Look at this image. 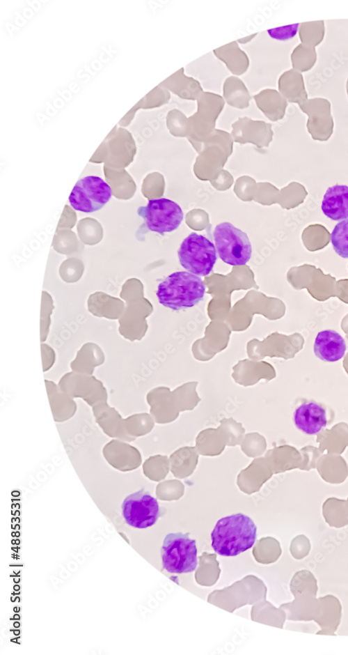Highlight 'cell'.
Instances as JSON below:
<instances>
[{
  "instance_id": "obj_1",
  "label": "cell",
  "mask_w": 348,
  "mask_h": 655,
  "mask_svg": "<svg viewBox=\"0 0 348 655\" xmlns=\"http://www.w3.org/2000/svg\"><path fill=\"white\" fill-rule=\"evenodd\" d=\"M257 538L253 521L242 513L220 518L212 533V547L219 555L234 557L250 549Z\"/></svg>"
},
{
  "instance_id": "obj_2",
  "label": "cell",
  "mask_w": 348,
  "mask_h": 655,
  "mask_svg": "<svg viewBox=\"0 0 348 655\" xmlns=\"http://www.w3.org/2000/svg\"><path fill=\"white\" fill-rule=\"evenodd\" d=\"M201 278L186 271L174 272L161 282L156 292L159 302L173 311L194 307L204 298Z\"/></svg>"
},
{
  "instance_id": "obj_3",
  "label": "cell",
  "mask_w": 348,
  "mask_h": 655,
  "mask_svg": "<svg viewBox=\"0 0 348 655\" xmlns=\"http://www.w3.org/2000/svg\"><path fill=\"white\" fill-rule=\"evenodd\" d=\"M161 556L162 567L168 573L193 572L198 564L196 541L188 533H168L164 539Z\"/></svg>"
},
{
  "instance_id": "obj_4",
  "label": "cell",
  "mask_w": 348,
  "mask_h": 655,
  "mask_svg": "<svg viewBox=\"0 0 348 655\" xmlns=\"http://www.w3.org/2000/svg\"><path fill=\"white\" fill-rule=\"evenodd\" d=\"M215 248L219 258L230 265H245L251 259L252 247L246 233L232 224L223 222L213 232Z\"/></svg>"
},
{
  "instance_id": "obj_5",
  "label": "cell",
  "mask_w": 348,
  "mask_h": 655,
  "mask_svg": "<svg viewBox=\"0 0 348 655\" xmlns=\"http://www.w3.org/2000/svg\"><path fill=\"white\" fill-rule=\"evenodd\" d=\"M177 255L181 265L198 276L209 275L217 260L214 245L196 232L190 233L182 240Z\"/></svg>"
},
{
  "instance_id": "obj_6",
  "label": "cell",
  "mask_w": 348,
  "mask_h": 655,
  "mask_svg": "<svg viewBox=\"0 0 348 655\" xmlns=\"http://www.w3.org/2000/svg\"><path fill=\"white\" fill-rule=\"evenodd\" d=\"M137 213L148 230L161 235L177 229L184 218L181 207L166 198L149 200L145 206L138 208Z\"/></svg>"
},
{
  "instance_id": "obj_7",
  "label": "cell",
  "mask_w": 348,
  "mask_h": 655,
  "mask_svg": "<svg viewBox=\"0 0 348 655\" xmlns=\"http://www.w3.org/2000/svg\"><path fill=\"white\" fill-rule=\"evenodd\" d=\"M111 195V187L102 178L88 176L76 183L68 199L75 210L90 213L103 208Z\"/></svg>"
},
{
  "instance_id": "obj_8",
  "label": "cell",
  "mask_w": 348,
  "mask_h": 655,
  "mask_svg": "<svg viewBox=\"0 0 348 655\" xmlns=\"http://www.w3.org/2000/svg\"><path fill=\"white\" fill-rule=\"evenodd\" d=\"M122 514L129 526L145 529L155 524L160 516V508L157 500L141 489L124 499Z\"/></svg>"
},
{
  "instance_id": "obj_9",
  "label": "cell",
  "mask_w": 348,
  "mask_h": 655,
  "mask_svg": "<svg viewBox=\"0 0 348 655\" xmlns=\"http://www.w3.org/2000/svg\"><path fill=\"white\" fill-rule=\"evenodd\" d=\"M301 110L307 114V126L315 138H326L333 125L331 102L326 98L308 99L299 105Z\"/></svg>"
},
{
  "instance_id": "obj_10",
  "label": "cell",
  "mask_w": 348,
  "mask_h": 655,
  "mask_svg": "<svg viewBox=\"0 0 348 655\" xmlns=\"http://www.w3.org/2000/svg\"><path fill=\"white\" fill-rule=\"evenodd\" d=\"M196 102V111L188 117L189 126L195 129L213 128L225 106L223 97L213 92L204 91Z\"/></svg>"
},
{
  "instance_id": "obj_11",
  "label": "cell",
  "mask_w": 348,
  "mask_h": 655,
  "mask_svg": "<svg viewBox=\"0 0 348 655\" xmlns=\"http://www.w3.org/2000/svg\"><path fill=\"white\" fill-rule=\"evenodd\" d=\"M296 427L307 435H315L327 424L325 409L315 401L306 402L297 407L293 415Z\"/></svg>"
},
{
  "instance_id": "obj_12",
  "label": "cell",
  "mask_w": 348,
  "mask_h": 655,
  "mask_svg": "<svg viewBox=\"0 0 348 655\" xmlns=\"http://www.w3.org/2000/svg\"><path fill=\"white\" fill-rule=\"evenodd\" d=\"M313 349L319 359L333 362L342 358L347 346L345 339L338 332L333 330H325L317 334Z\"/></svg>"
},
{
  "instance_id": "obj_13",
  "label": "cell",
  "mask_w": 348,
  "mask_h": 655,
  "mask_svg": "<svg viewBox=\"0 0 348 655\" xmlns=\"http://www.w3.org/2000/svg\"><path fill=\"white\" fill-rule=\"evenodd\" d=\"M159 85L183 100H197L204 93L200 82L186 75L184 68H180Z\"/></svg>"
},
{
  "instance_id": "obj_14",
  "label": "cell",
  "mask_w": 348,
  "mask_h": 655,
  "mask_svg": "<svg viewBox=\"0 0 348 655\" xmlns=\"http://www.w3.org/2000/svg\"><path fill=\"white\" fill-rule=\"evenodd\" d=\"M325 216L334 220L348 218V186L335 185L326 191L321 206Z\"/></svg>"
},
{
  "instance_id": "obj_15",
  "label": "cell",
  "mask_w": 348,
  "mask_h": 655,
  "mask_svg": "<svg viewBox=\"0 0 348 655\" xmlns=\"http://www.w3.org/2000/svg\"><path fill=\"white\" fill-rule=\"evenodd\" d=\"M320 612L314 620L321 630L317 635H335L342 618V606L340 600L332 594L319 597Z\"/></svg>"
},
{
  "instance_id": "obj_16",
  "label": "cell",
  "mask_w": 348,
  "mask_h": 655,
  "mask_svg": "<svg viewBox=\"0 0 348 655\" xmlns=\"http://www.w3.org/2000/svg\"><path fill=\"white\" fill-rule=\"evenodd\" d=\"M213 53L226 65L234 76L242 75L248 69L249 58L247 54L240 48L237 40L215 49Z\"/></svg>"
},
{
  "instance_id": "obj_17",
  "label": "cell",
  "mask_w": 348,
  "mask_h": 655,
  "mask_svg": "<svg viewBox=\"0 0 348 655\" xmlns=\"http://www.w3.org/2000/svg\"><path fill=\"white\" fill-rule=\"evenodd\" d=\"M257 107L273 121L282 119L287 107V100L274 88H264L253 95Z\"/></svg>"
},
{
  "instance_id": "obj_18",
  "label": "cell",
  "mask_w": 348,
  "mask_h": 655,
  "mask_svg": "<svg viewBox=\"0 0 348 655\" xmlns=\"http://www.w3.org/2000/svg\"><path fill=\"white\" fill-rule=\"evenodd\" d=\"M88 311L95 316L108 319H119L124 311V302L103 292H95L88 297Z\"/></svg>"
},
{
  "instance_id": "obj_19",
  "label": "cell",
  "mask_w": 348,
  "mask_h": 655,
  "mask_svg": "<svg viewBox=\"0 0 348 655\" xmlns=\"http://www.w3.org/2000/svg\"><path fill=\"white\" fill-rule=\"evenodd\" d=\"M278 88L280 93L289 102L299 105L308 99L303 75L293 68L280 76Z\"/></svg>"
},
{
  "instance_id": "obj_20",
  "label": "cell",
  "mask_w": 348,
  "mask_h": 655,
  "mask_svg": "<svg viewBox=\"0 0 348 655\" xmlns=\"http://www.w3.org/2000/svg\"><path fill=\"white\" fill-rule=\"evenodd\" d=\"M223 98L228 105L243 109L249 107L251 96L244 82L237 76L227 77L223 84Z\"/></svg>"
},
{
  "instance_id": "obj_21",
  "label": "cell",
  "mask_w": 348,
  "mask_h": 655,
  "mask_svg": "<svg viewBox=\"0 0 348 655\" xmlns=\"http://www.w3.org/2000/svg\"><path fill=\"white\" fill-rule=\"evenodd\" d=\"M296 599L290 604L291 619L295 620H315L320 612V601L316 596L301 594L295 596Z\"/></svg>"
},
{
  "instance_id": "obj_22",
  "label": "cell",
  "mask_w": 348,
  "mask_h": 655,
  "mask_svg": "<svg viewBox=\"0 0 348 655\" xmlns=\"http://www.w3.org/2000/svg\"><path fill=\"white\" fill-rule=\"evenodd\" d=\"M104 361V355L100 347L92 342L84 344L78 350L76 357L72 360V369L90 367L101 364Z\"/></svg>"
},
{
  "instance_id": "obj_23",
  "label": "cell",
  "mask_w": 348,
  "mask_h": 655,
  "mask_svg": "<svg viewBox=\"0 0 348 655\" xmlns=\"http://www.w3.org/2000/svg\"><path fill=\"white\" fill-rule=\"evenodd\" d=\"M323 514L330 526L341 527L348 524V507L344 501L328 500L324 504Z\"/></svg>"
},
{
  "instance_id": "obj_24",
  "label": "cell",
  "mask_w": 348,
  "mask_h": 655,
  "mask_svg": "<svg viewBox=\"0 0 348 655\" xmlns=\"http://www.w3.org/2000/svg\"><path fill=\"white\" fill-rule=\"evenodd\" d=\"M298 32L301 44L315 48L324 39V22L319 20L302 22L299 25Z\"/></svg>"
},
{
  "instance_id": "obj_25",
  "label": "cell",
  "mask_w": 348,
  "mask_h": 655,
  "mask_svg": "<svg viewBox=\"0 0 348 655\" xmlns=\"http://www.w3.org/2000/svg\"><path fill=\"white\" fill-rule=\"evenodd\" d=\"M316 61L317 53L315 48L301 43L298 45L291 54L292 68L301 73L310 70L315 64Z\"/></svg>"
},
{
  "instance_id": "obj_26",
  "label": "cell",
  "mask_w": 348,
  "mask_h": 655,
  "mask_svg": "<svg viewBox=\"0 0 348 655\" xmlns=\"http://www.w3.org/2000/svg\"><path fill=\"white\" fill-rule=\"evenodd\" d=\"M291 588L294 596L301 594L316 596L318 590L315 576L306 569L296 573L291 583Z\"/></svg>"
},
{
  "instance_id": "obj_27",
  "label": "cell",
  "mask_w": 348,
  "mask_h": 655,
  "mask_svg": "<svg viewBox=\"0 0 348 655\" xmlns=\"http://www.w3.org/2000/svg\"><path fill=\"white\" fill-rule=\"evenodd\" d=\"M331 242L340 257L348 259V218L335 226L331 233Z\"/></svg>"
},
{
  "instance_id": "obj_28",
  "label": "cell",
  "mask_w": 348,
  "mask_h": 655,
  "mask_svg": "<svg viewBox=\"0 0 348 655\" xmlns=\"http://www.w3.org/2000/svg\"><path fill=\"white\" fill-rule=\"evenodd\" d=\"M170 100L171 93L158 84L139 101L141 109H150L165 105Z\"/></svg>"
},
{
  "instance_id": "obj_29",
  "label": "cell",
  "mask_w": 348,
  "mask_h": 655,
  "mask_svg": "<svg viewBox=\"0 0 348 655\" xmlns=\"http://www.w3.org/2000/svg\"><path fill=\"white\" fill-rule=\"evenodd\" d=\"M54 309L52 296L46 291L42 292L40 313V340L45 341L49 333L51 323V314Z\"/></svg>"
},
{
  "instance_id": "obj_30",
  "label": "cell",
  "mask_w": 348,
  "mask_h": 655,
  "mask_svg": "<svg viewBox=\"0 0 348 655\" xmlns=\"http://www.w3.org/2000/svg\"><path fill=\"white\" fill-rule=\"evenodd\" d=\"M310 550V540L305 535H299L295 537L291 546V552L292 555L298 560L306 557Z\"/></svg>"
},
{
  "instance_id": "obj_31",
  "label": "cell",
  "mask_w": 348,
  "mask_h": 655,
  "mask_svg": "<svg viewBox=\"0 0 348 655\" xmlns=\"http://www.w3.org/2000/svg\"><path fill=\"white\" fill-rule=\"evenodd\" d=\"M300 24H290L275 29H268L267 33L272 38L278 40H287L293 38L299 31Z\"/></svg>"
},
{
  "instance_id": "obj_32",
  "label": "cell",
  "mask_w": 348,
  "mask_h": 655,
  "mask_svg": "<svg viewBox=\"0 0 348 655\" xmlns=\"http://www.w3.org/2000/svg\"><path fill=\"white\" fill-rule=\"evenodd\" d=\"M41 353L43 362V366L45 368H49L55 361V353L54 350L46 344H41Z\"/></svg>"
},
{
  "instance_id": "obj_33",
  "label": "cell",
  "mask_w": 348,
  "mask_h": 655,
  "mask_svg": "<svg viewBox=\"0 0 348 655\" xmlns=\"http://www.w3.org/2000/svg\"><path fill=\"white\" fill-rule=\"evenodd\" d=\"M139 109H141L140 101H139L132 109L129 110V111L119 121V124L124 126L128 125L134 118L135 114Z\"/></svg>"
},
{
  "instance_id": "obj_34",
  "label": "cell",
  "mask_w": 348,
  "mask_h": 655,
  "mask_svg": "<svg viewBox=\"0 0 348 655\" xmlns=\"http://www.w3.org/2000/svg\"><path fill=\"white\" fill-rule=\"evenodd\" d=\"M257 35H258V33L251 34L250 36L238 39L237 42L240 44H246L251 42Z\"/></svg>"
},
{
  "instance_id": "obj_35",
  "label": "cell",
  "mask_w": 348,
  "mask_h": 655,
  "mask_svg": "<svg viewBox=\"0 0 348 655\" xmlns=\"http://www.w3.org/2000/svg\"><path fill=\"white\" fill-rule=\"evenodd\" d=\"M346 89H347V93L348 96V79H347V84H346Z\"/></svg>"
}]
</instances>
